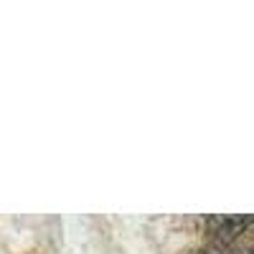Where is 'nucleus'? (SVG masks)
I'll return each mask as SVG.
<instances>
[{
  "label": "nucleus",
  "mask_w": 254,
  "mask_h": 254,
  "mask_svg": "<svg viewBox=\"0 0 254 254\" xmlns=\"http://www.w3.org/2000/svg\"><path fill=\"white\" fill-rule=\"evenodd\" d=\"M237 247L231 242H219V239H208V244L201 249V254H234Z\"/></svg>",
  "instance_id": "f03ea898"
},
{
  "label": "nucleus",
  "mask_w": 254,
  "mask_h": 254,
  "mask_svg": "<svg viewBox=\"0 0 254 254\" xmlns=\"http://www.w3.org/2000/svg\"><path fill=\"white\" fill-rule=\"evenodd\" d=\"M252 226H254V216H208L206 219L208 237L219 242H231V244L242 234H247Z\"/></svg>",
  "instance_id": "f257e3e1"
}]
</instances>
